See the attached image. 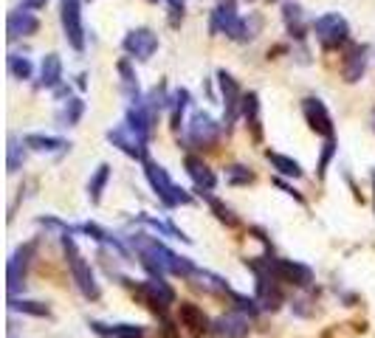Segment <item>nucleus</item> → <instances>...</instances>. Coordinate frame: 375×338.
<instances>
[{
  "mask_svg": "<svg viewBox=\"0 0 375 338\" xmlns=\"http://www.w3.org/2000/svg\"><path fill=\"white\" fill-rule=\"evenodd\" d=\"M133 246L142 254V262L150 268L152 273H178V276H195V265L186 256H178L169 251L164 243H158L155 237H133Z\"/></svg>",
  "mask_w": 375,
  "mask_h": 338,
  "instance_id": "obj_1",
  "label": "nucleus"
},
{
  "mask_svg": "<svg viewBox=\"0 0 375 338\" xmlns=\"http://www.w3.org/2000/svg\"><path fill=\"white\" fill-rule=\"evenodd\" d=\"M144 175H147L150 186L155 189V195L161 197V203H164V206H181V203H189V200H192L184 189H178V186L169 180L167 169L158 167V164L150 161V158H144Z\"/></svg>",
  "mask_w": 375,
  "mask_h": 338,
  "instance_id": "obj_2",
  "label": "nucleus"
},
{
  "mask_svg": "<svg viewBox=\"0 0 375 338\" xmlns=\"http://www.w3.org/2000/svg\"><path fill=\"white\" fill-rule=\"evenodd\" d=\"M63 249H65V256H68V265H71V276H74L76 288L88 296V299H99V285L93 279V271L90 265L82 259V254L76 251V243L65 234L63 237Z\"/></svg>",
  "mask_w": 375,
  "mask_h": 338,
  "instance_id": "obj_3",
  "label": "nucleus"
},
{
  "mask_svg": "<svg viewBox=\"0 0 375 338\" xmlns=\"http://www.w3.org/2000/svg\"><path fill=\"white\" fill-rule=\"evenodd\" d=\"M313 31H316V40L324 45V48H336L347 40L350 34V26L347 20L339 14V11H330V14H322L316 23H313Z\"/></svg>",
  "mask_w": 375,
  "mask_h": 338,
  "instance_id": "obj_4",
  "label": "nucleus"
},
{
  "mask_svg": "<svg viewBox=\"0 0 375 338\" xmlns=\"http://www.w3.org/2000/svg\"><path fill=\"white\" fill-rule=\"evenodd\" d=\"M186 136H189V144H192V147L209 150V147H215L218 138H221V124H218L209 113H195Z\"/></svg>",
  "mask_w": 375,
  "mask_h": 338,
  "instance_id": "obj_5",
  "label": "nucleus"
},
{
  "mask_svg": "<svg viewBox=\"0 0 375 338\" xmlns=\"http://www.w3.org/2000/svg\"><path fill=\"white\" fill-rule=\"evenodd\" d=\"M107 138H110L122 153H127V156H133V158H139V161L147 158V141H150V138H144V136H142L139 130H133L127 121L119 124V127H113V130L107 133Z\"/></svg>",
  "mask_w": 375,
  "mask_h": 338,
  "instance_id": "obj_6",
  "label": "nucleus"
},
{
  "mask_svg": "<svg viewBox=\"0 0 375 338\" xmlns=\"http://www.w3.org/2000/svg\"><path fill=\"white\" fill-rule=\"evenodd\" d=\"M274 276L280 282H291V285H300V288H307L313 282V271L302 262H294V259H268Z\"/></svg>",
  "mask_w": 375,
  "mask_h": 338,
  "instance_id": "obj_7",
  "label": "nucleus"
},
{
  "mask_svg": "<svg viewBox=\"0 0 375 338\" xmlns=\"http://www.w3.org/2000/svg\"><path fill=\"white\" fill-rule=\"evenodd\" d=\"M302 113H305V119H307V124L319 133V136H324L327 141L333 138V119H330V113H327V107H324V102L322 99H305L302 102Z\"/></svg>",
  "mask_w": 375,
  "mask_h": 338,
  "instance_id": "obj_8",
  "label": "nucleus"
},
{
  "mask_svg": "<svg viewBox=\"0 0 375 338\" xmlns=\"http://www.w3.org/2000/svg\"><path fill=\"white\" fill-rule=\"evenodd\" d=\"M125 51L136 60H150L152 54L158 51V34L150 28H136L125 37Z\"/></svg>",
  "mask_w": 375,
  "mask_h": 338,
  "instance_id": "obj_9",
  "label": "nucleus"
},
{
  "mask_svg": "<svg viewBox=\"0 0 375 338\" xmlns=\"http://www.w3.org/2000/svg\"><path fill=\"white\" fill-rule=\"evenodd\" d=\"M63 28L68 43L76 51L85 48V28H82V11H79V0H63Z\"/></svg>",
  "mask_w": 375,
  "mask_h": 338,
  "instance_id": "obj_10",
  "label": "nucleus"
},
{
  "mask_svg": "<svg viewBox=\"0 0 375 338\" xmlns=\"http://www.w3.org/2000/svg\"><path fill=\"white\" fill-rule=\"evenodd\" d=\"M139 293L147 299V305H150L152 310H167L172 302H175V290L158 276V279H147L142 288H139Z\"/></svg>",
  "mask_w": 375,
  "mask_h": 338,
  "instance_id": "obj_11",
  "label": "nucleus"
},
{
  "mask_svg": "<svg viewBox=\"0 0 375 338\" xmlns=\"http://www.w3.org/2000/svg\"><path fill=\"white\" fill-rule=\"evenodd\" d=\"M218 80H221V90H223V99H226L223 102L226 104V124H231V121L237 119V113H240V102H243L245 96L240 93V87H237V82H234L231 74L221 71Z\"/></svg>",
  "mask_w": 375,
  "mask_h": 338,
  "instance_id": "obj_12",
  "label": "nucleus"
},
{
  "mask_svg": "<svg viewBox=\"0 0 375 338\" xmlns=\"http://www.w3.org/2000/svg\"><path fill=\"white\" fill-rule=\"evenodd\" d=\"M215 333H218V336H223V338L248 336V316H245V313H240V310L226 313V316H221V319L215 322Z\"/></svg>",
  "mask_w": 375,
  "mask_h": 338,
  "instance_id": "obj_13",
  "label": "nucleus"
},
{
  "mask_svg": "<svg viewBox=\"0 0 375 338\" xmlns=\"http://www.w3.org/2000/svg\"><path fill=\"white\" fill-rule=\"evenodd\" d=\"M6 28H9V40H17V37H28V34H34V31L40 28V23H37V17H34L31 11L17 9V11H9Z\"/></svg>",
  "mask_w": 375,
  "mask_h": 338,
  "instance_id": "obj_14",
  "label": "nucleus"
},
{
  "mask_svg": "<svg viewBox=\"0 0 375 338\" xmlns=\"http://www.w3.org/2000/svg\"><path fill=\"white\" fill-rule=\"evenodd\" d=\"M364 71H367V48L353 45V48L347 51L344 62H342V74H344L347 82H359V80L364 77Z\"/></svg>",
  "mask_w": 375,
  "mask_h": 338,
  "instance_id": "obj_15",
  "label": "nucleus"
},
{
  "mask_svg": "<svg viewBox=\"0 0 375 338\" xmlns=\"http://www.w3.org/2000/svg\"><path fill=\"white\" fill-rule=\"evenodd\" d=\"M184 167H186V172H189V178L195 180V186H198L201 192H212V189H215L218 178H215V172L206 167V164H204L201 158H195V156H186Z\"/></svg>",
  "mask_w": 375,
  "mask_h": 338,
  "instance_id": "obj_16",
  "label": "nucleus"
},
{
  "mask_svg": "<svg viewBox=\"0 0 375 338\" xmlns=\"http://www.w3.org/2000/svg\"><path fill=\"white\" fill-rule=\"evenodd\" d=\"M178 319H181L184 327H189V330L198 333V336L209 330V319H206V313H204L198 305H192V302H184V305L178 307Z\"/></svg>",
  "mask_w": 375,
  "mask_h": 338,
  "instance_id": "obj_17",
  "label": "nucleus"
},
{
  "mask_svg": "<svg viewBox=\"0 0 375 338\" xmlns=\"http://www.w3.org/2000/svg\"><path fill=\"white\" fill-rule=\"evenodd\" d=\"M31 251H34V246L28 243V246H23L20 251L9 259V290H11V293H14V290L20 288V282L26 279V265H28Z\"/></svg>",
  "mask_w": 375,
  "mask_h": 338,
  "instance_id": "obj_18",
  "label": "nucleus"
},
{
  "mask_svg": "<svg viewBox=\"0 0 375 338\" xmlns=\"http://www.w3.org/2000/svg\"><path fill=\"white\" fill-rule=\"evenodd\" d=\"M26 147H31V150H37V153H60V150H68L71 144L63 141V138H54V136L31 133V136H26Z\"/></svg>",
  "mask_w": 375,
  "mask_h": 338,
  "instance_id": "obj_19",
  "label": "nucleus"
},
{
  "mask_svg": "<svg viewBox=\"0 0 375 338\" xmlns=\"http://www.w3.org/2000/svg\"><path fill=\"white\" fill-rule=\"evenodd\" d=\"M40 77H43V84H46V87H54V90L60 87V82H63V62H60L57 54H48V57L43 60Z\"/></svg>",
  "mask_w": 375,
  "mask_h": 338,
  "instance_id": "obj_20",
  "label": "nucleus"
},
{
  "mask_svg": "<svg viewBox=\"0 0 375 338\" xmlns=\"http://www.w3.org/2000/svg\"><path fill=\"white\" fill-rule=\"evenodd\" d=\"M243 113H245L248 127L254 130V138H260V99H257V93H245V99H243Z\"/></svg>",
  "mask_w": 375,
  "mask_h": 338,
  "instance_id": "obj_21",
  "label": "nucleus"
},
{
  "mask_svg": "<svg viewBox=\"0 0 375 338\" xmlns=\"http://www.w3.org/2000/svg\"><path fill=\"white\" fill-rule=\"evenodd\" d=\"M268 161H271V167L277 169L280 175H288V178H300L302 175V167L294 161V158H288V156H280V153H268Z\"/></svg>",
  "mask_w": 375,
  "mask_h": 338,
  "instance_id": "obj_22",
  "label": "nucleus"
},
{
  "mask_svg": "<svg viewBox=\"0 0 375 338\" xmlns=\"http://www.w3.org/2000/svg\"><path fill=\"white\" fill-rule=\"evenodd\" d=\"M107 178H110V167H107V164H102V167L96 169V175L90 178L88 195H90V200H93V203H99V197H102V189L107 186Z\"/></svg>",
  "mask_w": 375,
  "mask_h": 338,
  "instance_id": "obj_23",
  "label": "nucleus"
},
{
  "mask_svg": "<svg viewBox=\"0 0 375 338\" xmlns=\"http://www.w3.org/2000/svg\"><path fill=\"white\" fill-rule=\"evenodd\" d=\"M82 113H85V102H82V99H68L65 110L60 113V121H63L65 127H74L76 121L82 119Z\"/></svg>",
  "mask_w": 375,
  "mask_h": 338,
  "instance_id": "obj_24",
  "label": "nucleus"
},
{
  "mask_svg": "<svg viewBox=\"0 0 375 338\" xmlns=\"http://www.w3.org/2000/svg\"><path fill=\"white\" fill-rule=\"evenodd\" d=\"M9 74L17 77V80H28V77H31V62H28L26 57L9 54Z\"/></svg>",
  "mask_w": 375,
  "mask_h": 338,
  "instance_id": "obj_25",
  "label": "nucleus"
},
{
  "mask_svg": "<svg viewBox=\"0 0 375 338\" xmlns=\"http://www.w3.org/2000/svg\"><path fill=\"white\" fill-rule=\"evenodd\" d=\"M169 102H172V127L178 130V127H181V116H184L186 102H189V93H186V90H175V96H172Z\"/></svg>",
  "mask_w": 375,
  "mask_h": 338,
  "instance_id": "obj_26",
  "label": "nucleus"
},
{
  "mask_svg": "<svg viewBox=\"0 0 375 338\" xmlns=\"http://www.w3.org/2000/svg\"><path fill=\"white\" fill-rule=\"evenodd\" d=\"M285 23H288V28H291L294 37H305V34H302V9L300 6L285 3Z\"/></svg>",
  "mask_w": 375,
  "mask_h": 338,
  "instance_id": "obj_27",
  "label": "nucleus"
},
{
  "mask_svg": "<svg viewBox=\"0 0 375 338\" xmlns=\"http://www.w3.org/2000/svg\"><path fill=\"white\" fill-rule=\"evenodd\" d=\"M23 161H26V153H23V147L14 141V138H9V172H17V169L23 167Z\"/></svg>",
  "mask_w": 375,
  "mask_h": 338,
  "instance_id": "obj_28",
  "label": "nucleus"
},
{
  "mask_svg": "<svg viewBox=\"0 0 375 338\" xmlns=\"http://www.w3.org/2000/svg\"><path fill=\"white\" fill-rule=\"evenodd\" d=\"M209 206L215 209V214H218V217H221L223 223H228V226H234V223H237V217L231 214V209H228V206H223L221 200H215V197H209Z\"/></svg>",
  "mask_w": 375,
  "mask_h": 338,
  "instance_id": "obj_29",
  "label": "nucleus"
},
{
  "mask_svg": "<svg viewBox=\"0 0 375 338\" xmlns=\"http://www.w3.org/2000/svg\"><path fill=\"white\" fill-rule=\"evenodd\" d=\"M14 310H26V313H34V316H48V307H43L40 302H11Z\"/></svg>",
  "mask_w": 375,
  "mask_h": 338,
  "instance_id": "obj_30",
  "label": "nucleus"
},
{
  "mask_svg": "<svg viewBox=\"0 0 375 338\" xmlns=\"http://www.w3.org/2000/svg\"><path fill=\"white\" fill-rule=\"evenodd\" d=\"M228 180L231 183H251L254 180V172H248L245 167H231L228 169Z\"/></svg>",
  "mask_w": 375,
  "mask_h": 338,
  "instance_id": "obj_31",
  "label": "nucleus"
},
{
  "mask_svg": "<svg viewBox=\"0 0 375 338\" xmlns=\"http://www.w3.org/2000/svg\"><path fill=\"white\" fill-rule=\"evenodd\" d=\"M333 153H336V141L330 138V141L324 144V150H322V161H319V175H324V169H327V164H330Z\"/></svg>",
  "mask_w": 375,
  "mask_h": 338,
  "instance_id": "obj_32",
  "label": "nucleus"
},
{
  "mask_svg": "<svg viewBox=\"0 0 375 338\" xmlns=\"http://www.w3.org/2000/svg\"><path fill=\"white\" fill-rule=\"evenodd\" d=\"M26 6H31V9H43L46 6V0H23Z\"/></svg>",
  "mask_w": 375,
  "mask_h": 338,
  "instance_id": "obj_33",
  "label": "nucleus"
},
{
  "mask_svg": "<svg viewBox=\"0 0 375 338\" xmlns=\"http://www.w3.org/2000/svg\"><path fill=\"white\" fill-rule=\"evenodd\" d=\"M169 6H172V9H175V11H178V14H181V11H184V0H169Z\"/></svg>",
  "mask_w": 375,
  "mask_h": 338,
  "instance_id": "obj_34",
  "label": "nucleus"
},
{
  "mask_svg": "<svg viewBox=\"0 0 375 338\" xmlns=\"http://www.w3.org/2000/svg\"><path fill=\"white\" fill-rule=\"evenodd\" d=\"M373 124H375V113H373Z\"/></svg>",
  "mask_w": 375,
  "mask_h": 338,
  "instance_id": "obj_35",
  "label": "nucleus"
},
{
  "mask_svg": "<svg viewBox=\"0 0 375 338\" xmlns=\"http://www.w3.org/2000/svg\"><path fill=\"white\" fill-rule=\"evenodd\" d=\"M373 183H375V175H373Z\"/></svg>",
  "mask_w": 375,
  "mask_h": 338,
  "instance_id": "obj_36",
  "label": "nucleus"
}]
</instances>
